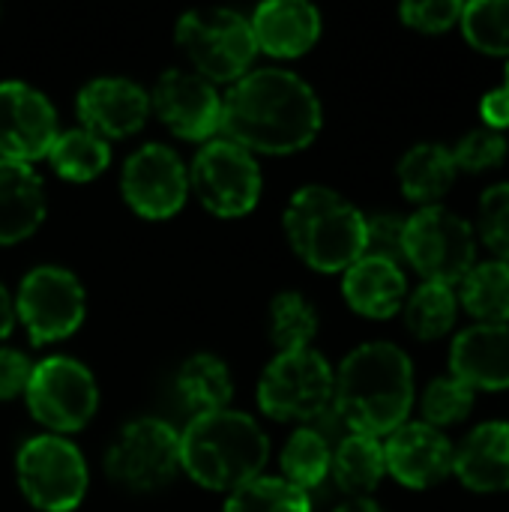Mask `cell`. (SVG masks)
Returning <instances> with one entry per match:
<instances>
[{"instance_id":"cell-20","label":"cell","mask_w":509,"mask_h":512,"mask_svg":"<svg viewBox=\"0 0 509 512\" xmlns=\"http://www.w3.org/2000/svg\"><path fill=\"white\" fill-rule=\"evenodd\" d=\"M48 210L42 177L12 159H0V246H15L36 234Z\"/></svg>"},{"instance_id":"cell-23","label":"cell","mask_w":509,"mask_h":512,"mask_svg":"<svg viewBox=\"0 0 509 512\" xmlns=\"http://www.w3.org/2000/svg\"><path fill=\"white\" fill-rule=\"evenodd\" d=\"M453 153L441 144H417L399 162V186L408 201L423 207H438V201L450 192L456 180Z\"/></svg>"},{"instance_id":"cell-22","label":"cell","mask_w":509,"mask_h":512,"mask_svg":"<svg viewBox=\"0 0 509 512\" xmlns=\"http://www.w3.org/2000/svg\"><path fill=\"white\" fill-rule=\"evenodd\" d=\"M342 294L348 306L363 318H393L405 300H408V282L399 264L381 261V258H360L345 270Z\"/></svg>"},{"instance_id":"cell-29","label":"cell","mask_w":509,"mask_h":512,"mask_svg":"<svg viewBox=\"0 0 509 512\" xmlns=\"http://www.w3.org/2000/svg\"><path fill=\"white\" fill-rule=\"evenodd\" d=\"M405 324L417 339H441L453 330L459 315V297L450 285L423 282L408 300H405Z\"/></svg>"},{"instance_id":"cell-5","label":"cell","mask_w":509,"mask_h":512,"mask_svg":"<svg viewBox=\"0 0 509 512\" xmlns=\"http://www.w3.org/2000/svg\"><path fill=\"white\" fill-rule=\"evenodd\" d=\"M177 45L210 84L240 81L255 54V33L234 9H192L177 21Z\"/></svg>"},{"instance_id":"cell-11","label":"cell","mask_w":509,"mask_h":512,"mask_svg":"<svg viewBox=\"0 0 509 512\" xmlns=\"http://www.w3.org/2000/svg\"><path fill=\"white\" fill-rule=\"evenodd\" d=\"M24 399L33 420L45 429L78 432L99 408V387L84 363L72 357H48L33 366Z\"/></svg>"},{"instance_id":"cell-40","label":"cell","mask_w":509,"mask_h":512,"mask_svg":"<svg viewBox=\"0 0 509 512\" xmlns=\"http://www.w3.org/2000/svg\"><path fill=\"white\" fill-rule=\"evenodd\" d=\"M15 327V303L9 297V291L0 285V339H6Z\"/></svg>"},{"instance_id":"cell-1","label":"cell","mask_w":509,"mask_h":512,"mask_svg":"<svg viewBox=\"0 0 509 512\" xmlns=\"http://www.w3.org/2000/svg\"><path fill=\"white\" fill-rule=\"evenodd\" d=\"M324 123L321 99L297 72L267 66L246 72L222 96V138L246 153L285 156L309 147Z\"/></svg>"},{"instance_id":"cell-33","label":"cell","mask_w":509,"mask_h":512,"mask_svg":"<svg viewBox=\"0 0 509 512\" xmlns=\"http://www.w3.org/2000/svg\"><path fill=\"white\" fill-rule=\"evenodd\" d=\"M474 408V390L465 387L459 378H435L423 393V423L444 429L462 423Z\"/></svg>"},{"instance_id":"cell-31","label":"cell","mask_w":509,"mask_h":512,"mask_svg":"<svg viewBox=\"0 0 509 512\" xmlns=\"http://www.w3.org/2000/svg\"><path fill=\"white\" fill-rule=\"evenodd\" d=\"M225 512H312V501L282 477H255L228 495Z\"/></svg>"},{"instance_id":"cell-30","label":"cell","mask_w":509,"mask_h":512,"mask_svg":"<svg viewBox=\"0 0 509 512\" xmlns=\"http://www.w3.org/2000/svg\"><path fill=\"white\" fill-rule=\"evenodd\" d=\"M315 333H318V315H315V306L303 294L282 291L273 297V303H270V339L279 348V354L306 351L312 345Z\"/></svg>"},{"instance_id":"cell-35","label":"cell","mask_w":509,"mask_h":512,"mask_svg":"<svg viewBox=\"0 0 509 512\" xmlns=\"http://www.w3.org/2000/svg\"><path fill=\"white\" fill-rule=\"evenodd\" d=\"M480 237L509 264V183L492 186L480 198Z\"/></svg>"},{"instance_id":"cell-12","label":"cell","mask_w":509,"mask_h":512,"mask_svg":"<svg viewBox=\"0 0 509 512\" xmlns=\"http://www.w3.org/2000/svg\"><path fill=\"white\" fill-rule=\"evenodd\" d=\"M189 186L213 216L237 219L252 213L261 198V168L243 147L213 138L195 153Z\"/></svg>"},{"instance_id":"cell-24","label":"cell","mask_w":509,"mask_h":512,"mask_svg":"<svg viewBox=\"0 0 509 512\" xmlns=\"http://www.w3.org/2000/svg\"><path fill=\"white\" fill-rule=\"evenodd\" d=\"M177 396L195 417L225 411L234 396L231 369L216 354H195L177 372Z\"/></svg>"},{"instance_id":"cell-4","label":"cell","mask_w":509,"mask_h":512,"mask_svg":"<svg viewBox=\"0 0 509 512\" xmlns=\"http://www.w3.org/2000/svg\"><path fill=\"white\" fill-rule=\"evenodd\" d=\"M282 222L297 258L318 273H345L366 252V216L327 186H303Z\"/></svg>"},{"instance_id":"cell-32","label":"cell","mask_w":509,"mask_h":512,"mask_svg":"<svg viewBox=\"0 0 509 512\" xmlns=\"http://www.w3.org/2000/svg\"><path fill=\"white\" fill-rule=\"evenodd\" d=\"M465 39L492 57H509V0H477L462 9Z\"/></svg>"},{"instance_id":"cell-36","label":"cell","mask_w":509,"mask_h":512,"mask_svg":"<svg viewBox=\"0 0 509 512\" xmlns=\"http://www.w3.org/2000/svg\"><path fill=\"white\" fill-rule=\"evenodd\" d=\"M402 234H405V219L396 213H375L366 219V258H381L390 264H405L402 252Z\"/></svg>"},{"instance_id":"cell-18","label":"cell","mask_w":509,"mask_h":512,"mask_svg":"<svg viewBox=\"0 0 509 512\" xmlns=\"http://www.w3.org/2000/svg\"><path fill=\"white\" fill-rule=\"evenodd\" d=\"M450 372L474 393L509 390L507 324H477L459 333L450 348Z\"/></svg>"},{"instance_id":"cell-15","label":"cell","mask_w":509,"mask_h":512,"mask_svg":"<svg viewBox=\"0 0 509 512\" xmlns=\"http://www.w3.org/2000/svg\"><path fill=\"white\" fill-rule=\"evenodd\" d=\"M57 111L45 93L24 81L0 84V159L36 162L57 138Z\"/></svg>"},{"instance_id":"cell-37","label":"cell","mask_w":509,"mask_h":512,"mask_svg":"<svg viewBox=\"0 0 509 512\" xmlns=\"http://www.w3.org/2000/svg\"><path fill=\"white\" fill-rule=\"evenodd\" d=\"M462 9H465V3H456V0H411V3H402L399 15L414 30L444 33L453 24H459Z\"/></svg>"},{"instance_id":"cell-17","label":"cell","mask_w":509,"mask_h":512,"mask_svg":"<svg viewBox=\"0 0 509 512\" xmlns=\"http://www.w3.org/2000/svg\"><path fill=\"white\" fill-rule=\"evenodd\" d=\"M456 447L429 423H405L384 444L387 471L408 489H432L453 471Z\"/></svg>"},{"instance_id":"cell-38","label":"cell","mask_w":509,"mask_h":512,"mask_svg":"<svg viewBox=\"0 0 509 512\" xmlns=\"http://www.w3.org/2000/svg\"><path fill=\"white\" fill-rule=\"evenodd\" d=\"M30 360L15 348H0V402H9L27 390L30 381Z\"/></svg>"},{"instance_id":"cell-10","label":"cell","mask_w":509,"mask_h":512,"mask_svg":"<svg viewBox=\"0 0 509 512\" xmlns=\"http://www.w3.org/2000/svg\"><path fill=\"white\" fill-rule=\"evenodd\" d=\"M12 303L15 321H21L33 345H51L72 336L87 312V297L78 276L54 264L30 270Z\"/></svg>"},{"instance_id":"cell-13","label":"cell","mask_w":509,"mask_h":512,"mask_svg":"<svg viewBox=\"0 0 509 512\" xmlns=\"http://www.w3.org/2000/svg\"><path fill=\"white\" fill-rule=\"evenodd\" d=\"M120 189L126 204L141 219H153V222L171 219L186 204L189 168L171 147L144 144L126 159Z\"/></svg>"},{"instance_id":"cell-42","label":"cell","mask_w":509,"mask_h":512,"mask_svg":"<svg viewBox=\"0 0 509 512\" xmlns=\"http://www.w3.org/2000/svg\"><path fill=\"white\" fill-rule=\"evenodd\" d=\"M504 87H507V90H509V63H507V84H504Z\"/></svg>"},{"instance_id":"cell-21","label":"cell","mask_w":509,"mask_h":512,"mask_svg":"<svg viewBox=\"0 0 509 512\" xmlns=\"http://www.w3.org/2000/svg\"><path fill=\"white\" fill-rule=\"evenodd\" d=\"M453 471L471 492H507L509 423L477 426L453 453Z\"/></svg>"},{"instance_id":"cell-27","label":"cell","mask_w":509,"mask_h":512,"mask_svg":"<svg viewBox=\"0 0 509 512\" xmlns=\"http://www.w3.org/2000/svg\"><path fill=\"white\" fill-rule=\"evenodd\" d=\"M459 303L480 324H507L509 321V264L486 261L477 264L462 282Z\"/></svg>"},{"instance_id":"cell-19","label":"cell","mask_w":509,"mask_h":512,"mask_svg":"<svg viewBox=\"0 0 509 512\" xmlns=\"http://www.w3.org/2000/svg\"><path fill=\"white\" fill-rule=\"evenodd\" d=\"M249 24L255 45L273 57H300L321 36V12L306 0H267Z\"/></svg>"},{"instance_id":"cell-41","label":"cell","mask_w":509,"mask_h":512,"mask_svg":"<svg viewBox=\"0 0 509 512\" xmlns=\"http://www.w3.org/2000/svg\"><path fill=\"white\" fill-rule=\"evenodd\" d=\"M333 512H384L375 501H369V498H351L348 504H342L339 510Z\"/></svg>"},{"instance_id":"cell-14","label":"cell","mask_w":509,"mask_h":512,"mask_svg":"<svg viewBox=\"0 0 509 512\" xmlns=\"http://www.w3.org/2000/svg\"><path fill=\"white\" fill-rule=\"evenodd\" d=\"M150 108L177 138L186 141L207 144L222 129V96L216 84H210L198 72H162L150 93Z\"/></svg>"},{"instance_id":"cell-2","label":"cell","mask_w":509,"mask_h":512,"mask_svg":"<svg viewBox=\"0 0 509 512\" xmlns=\"http://www.w3.org/2000/svg\"><path fill=\"white\" fill-rule=\"evenodd\" d=\"M333 408L354 435H393L414 408V366L408 354L390 342L354 348L336 372Z\"/></svg>"},{"instance_id":"cell-9","label":"cell","mask_w":509,"mask_h":512,"mask_svg":"<svg viewBox=\"0 0 509 512\" xmlns=\"http://www.w3.org/2000/svg\"><path fill=\"white\" fill-rule=\"evenodd\" d=\"M105 471L129 492H156L183 471L180 435L156 417L132 420L117 432L105 456Z\"/></svg>"},{"instance_id":"cell-26","label":"cell","mask_w":509,"mask_h":512,"mask_svg":"<svg viewBox=\"0 0 509 512\" xmlns=\"http://www.w3.org/2000/svg\"><path fill=\"white\" fill-rule=\"evenodd\" d=\"M45 159L51 162V168L60 177H66L72 183H87L111 165V147L105 138H99L96 132L81 126V129L57 132Z\"/></svg>"},{"instance_id":"cell-25","label":"cell","mask_w":509,"mask_h":512,"mask_svg":"<svg viewBox=\"0 0 509 512\" xmlns=\"http://www.w3.org/2000/svg\"><path fill=\"white\" fill-rule=\"evenodd\" d=\"M330 474L336 486L351 495V498H366L369 492L378 489V483L387 474L384 462V444L378 438L354 435L348 432L336 447H333V462Z\"/></svg>"},{"instance_id":"cell-39","label":"cell","mask_w":509,"mask_h":512,"mask_svg":"<svg viewBox=\"0 0 509 512\" xmlns=\"http://www.w3.org/2000/svg\"><path fill=\"white\" fill-rule=\"evenodd\" d=\"M480 114L486 120V129H509V90L507 87H498V90H489L480 102Z\"/></svg>"},{"instance_id":"cell-6","label":"cell","mask_w":509,"mask_h":512,"mask_svg":"<svg viewBox=\"0 0 509 512\" xmlns=\"http://www.w3.org/2000/svg\"><path fill=\"white\" fill-rule=\"evenodd\" d=\"M333 393L336 372L312 348L276 354L258 381V405L279 423H315L333 408Z\"/></svg>"},{"instance_id":"cell-34","label":"cell","mask_w":509,"mask_h":512,"mask_svg":"<svg viewBox=\"0 0 509 512\" xmlns=\"http://www.w3.org/2000/svg\"><path fill=\"white\" fill-rule=\"evenodd\" d=\"M453 153L456 171H468V174H483L489 168H498L507 159V138L495 129H474L468 132Z\"/></svg>"},{"instance_id":"cell-28","label":"cell","mask_w":509,"mask_h":512,"mask_svg":"<svg viewBox=\"0 0 509 512\" xmlns=\"http://www.w3.org/2000/svg\"><path fill=\"white\" fill-rule=\"evenodd\" d=\"M330 462H333V444H327L312 426H303L288 438L282 450V474H285L282 480H288L291 486L309 495V489H318L327 480Z\"/></svg>"},{"instance_id":"cell-3","label":"cell","mask_w":509,"mask_h":512,"mask_svg":"<svg viewBox=\"0 0 509 512\" xmlns=\"http://www.w3.org/2000/svg\"><path fill=\"white\" fill-rule=\"evenodd\" d=\"M270 456L264 429L240 411L198 414L180 435V468L204 489L237 492L261 477Z\"/></svg>"},{"instance_id":"cell-7","label":"cell","mask_w":509,"mask_h":512,"mask_svg":"<svg viewBox=\"0 0 509 512\" xmlns=\"http://www.w3.org/2000/svg\"><path fill=\"white\" fill-rule=\"evenodd\" d=\"M474 240V228L453 210L420 207L411 219H405V264H411L426 282L453 288L474 270Z\"/></svg>"},{"instance_id":"cell-8","label":"cell","mask_w":509,"mask_h":512,"mask_svg":"<svg viewBox=\"0 0 509 512\" xmlns=\"http://www.w3.org/2000/svg\"><path fill=\"white\" fill-rule=\"evenodd\" d=\"M15 477L21 495L42 512L78 510L90 480L81 450L60 435H39L21 444Z\"/></svg>"},{"instance_id":"cell-16","label":"cell","mask_w":509,"mask_h":512,"mask_svg":"<svg viewBox=\"0 0 509 512\" xmlns=\"http://www.w3.org/2000/svg\"><path fill=\"white\" fill-rule=\"evenodd\" d=\"M84 129L99 138H126L135 135L150 117V96L141 84L120 75L93 78L78 90L75 99Z\"/></svg>"}]
</instances>
